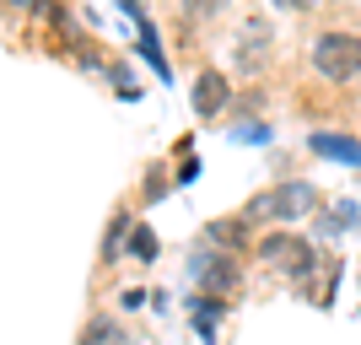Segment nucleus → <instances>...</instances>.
<instances>
[{"label":"nucleus","instance_id":"423d86ee","mask_svg":"<svg viewBox=\"0 0 361 345\" xmlns=\"http://www.w3.org/2000/svg\"><path fill=\"white\" fill-rule=\"evenodd\" d=\"M189 103H195V119H221V114H226V103H232V81H226V71H216V65L195 71Z\"/></svg>","mask_w":361,"mask_h":345},{"label":"nucleus","instance_id":"1a4fd4ad","mask_svg":"<svg viewBox=\"0 0 361 345\" xmlns=\"http://www.w3.org/2000/svg\"><path fill=\"white\" fill-rule=\"evenodd\" d=\"M157 254H162L157 232H151L146 222H135V226H130V238H124V259H135V265H157Z\"/></svg>","mask_w":361,"mask_h":345},{"label":"nucleus","instance_id":"7ed1b4c3","mask_svg":"<svg viewBox=\"0 0 361 345\" xmlns=\"http://www.w3.org/2000/svg\"><path fill=\"white\" fill-rule=\"evenodd\" d=\"M259 259L264 265H275V270H286V275H297V281H307V275L318 270V254H313V243L307 238H297V232H270V238H259Z\"/></svg>","mask_w":361,"mask_h":345},{"label":"nucleus","instance_id":"20e7f679","mask_svg":"<svg viewBox=\"0 0 361 345\" xmlns=\"http://www.w3.org/2000/svg\"><path fill=\"white\" fill-rule=\"evenodd\" d=\"M189 281H200L205 291H216V297L238 291V281H243V270H238V254H226V248H211V243L189 248Z\"/></svg>","mask_w":361,"mask_h":345},{"label":"nucleus","instance_id":"ddd939ff","mask_svg":"<svg viewBox=\"0 0 361 345\" xmlns=\"http://www.w3.org/2000/svg\"><path fill=\"white\" fill-rule=\"evenodd\" d=\"M167 189H173V178H162V167H151L146 178H140V195H146V200H162Z\"/></svg>","mask_w":361,"mask_h":345},{"label":"nucleus","instance_id":"6e6552de","mask_svg":"<svg viewBox=\"0 0 361 345\" xmlns=\"http://www.w3.org/2000/svg\"><path fill=\"white\" fill-rule=\"evenodd\" d=\"M248 216H226V222H205L200 226V243H211V248H226V254H243L248 248Z\"/></svg>","mask_w":361,"mask_h":345},{"label":"nucleus","instance_id":"f257e3e1","mask_svg":"<svg viewBox=\"0 0 361 345\" xmlns=\"http://www.w3.org/2000/svg\"><path fill=\"white\" fill-rule=\"evenodd\" d=\"M318 210V189L307 178H281L275 189H259L248 205H243V216L248 222H275V226H291L302 222V216H313Z\"/></svg>","mask_w":361,"mask_h":345},{"label":"nucleus","instance_id":"2eb2a0df","mask_svg":"<svg viewBox=\"0 0 361 345\" xmlns=\"http://www.w3.org/2000/svg\"><path fill=\"white\" fill-rule=\"evenodd\" d=\"M178 6H183L189 16H216V11L226 6V0H178Z\"/></svg>","mask_w":361,"mask_h":345},{"label":"nucleus","instance_id":"f8f14e48","mask_svg":"<svg viewBox=\"0 0 361 345\" xmlns=\"http://www.w3.org/2000/svg\"><path fill=\"white\" fill-rule=\"evenodd\" d=\"M226 308H232L226 297H216V291H200V297L189 302V318H211V324H216V318H221Z\"/></svg>","mask_w":361,"mask_h":345},{"label":"nucleus","instance_id":"9d476101","mask_svg":"<svg viewBox=\"0 0 361 345\" xmlns=\"http://www.w3.org/2000/svg\"><path fill=\"white\" fill-rule=\"evenodd\" d=\"M130 226H135V216H130V210H114V226H108V238H103V259H108V265L124 259V238H130Z\"/></svg>","mask_w":361,"mask_h":345},{"label":"nucleus","instance_id":"9b49d317","mask_svg":"<svg viewBox=\"0 0 361 345\" xmlns=\"http://www.w3.org/2000/svg\"><path fill=\"white\" fill-rule=\"evenodd\" d=\"M81 345H124V329H119L108 313H97L87 329H81Z\"/></svg>","mask_w":361,"mask_h":345},{"label":"nucleus","instance_id":"a211bd4d","mask_svg":"<svg viewBox=\"0 0 361 345\" xmlns=\"http://www.w3.org/2000/svg\"><path fill=\"white\" fill-rule=\"evenodd\" d=\"M270 6H281V11H307V6H318V0H270Z\"/></svg>","mask_w":361,"mask_h":345},{"label":"nucleus","instance_id":"f03ea898","mask_svg":"<svg viewBox=\"0 0 361 345\" xmlns=\"http://www.w3.org/2000/svg\"><path fill=\"white\" fill-rule=\"evenodd\" d=\"M307 65H313L324 81H356L361 75V38L356 32H318L313 49H307Z\"/></svg>","mask_w":361,"mask_h":345},{"label":"nucleus","instance_id":"6ab92c4d","mask_svg":"<svg viewBox=\"0 0 361 345\" xmlns=\"http://www.w3.org/2000/svg\"><path fill=\"white\" fill-rule=\"evenodd\" d=\"M6 6H32V0H6Z\"/></svg>","mask_w":361,"mask_h":345},{"label":"nucleus","instance_id":"39448f33","mask_svg":"<svg viewBox=\"0 0 361 345\" xmlns=\"http://www.w3.org/2000/svg\"><path fill=\"white\" fill-rule=\"evenodd\" d=\"M270 44H275V32L264 16H243L238 22V44H232V54H238V71L243 75H254L270 65Z\"/></svg>","mask_w":361,"mask_h":345},{"label":"nucleus","instance_id":"dca6fc26","mask_svg":"<svg viewBox=\"0 0 361 345\" xmlns=\"http://www.w3.org/2000/svg\"><path fill=\"white\" fill-rule=\"evenodd\" d=\"M195 178H200V157H183L178 173H173V183H195Z\"/></svg>","mask_w":361,"mask_h":345},{"label":"nucleus","instance_id":"f3484780","mask_svg":"<svg viewBox=\"0 0 361 345\" xmlns=\"http://www.w3.org/2000/svg\"><path fill=\"white\" fill-rule=\"evenodd\" d=\"M119 11L130 16V22H135V28H140V22H151V16H146V6H140V0H119Z\"/></svg>","mask_w":361,"mask_h":345},{"label":"nucleus","instance_id":"4468645a","mask_svg":"<svg viewBox=\"0 0 361 345\" xmlns=\"http://www.w3.org/2000/svg\"><path fill=\"white\" fill-rule=\"evenodd\" d=\"M232 140H248V146H264V140H270V130H264V124H238V130H232Z\"/></svg>","mask_w":361,"mask_h":345},{"label":"nucleus","instance_id":"0eeeda50","mask_svg":"<svg viewBox=\"0 0 361 345\" xmlns=\"http://www.w3.org/2000/svg\"><path fill=\"white\" fill-rule=\"evenodd\" d=\"M307 151L329 157V162H345V167H361V140L345 135V130H307Z\"/></svg>","mask_w":361,"mask_h":345}]
</instances>
